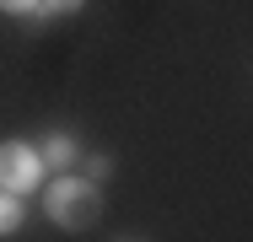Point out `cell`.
<instances>
[{
    "label": "cell",
    "instance_id": "1",
    "mask_svg": "<svg viewBox=\"0 0 253 242\" xmlns=\"http://www.w3.org/2000/svg\"><path fill=\"white\" fill-rule=\"evenodd\" d=\"M102 183L92 178H76V172H54L49 189H43V210L59 232H92L102 215Z\"/></svg>",
    "mask_w": 253,
    "mask_h": 242
},
{
    "label": "cell",
    "instance_id": "2",
    "mask_svg": "<svg viewBox=\"0 0 253 242\" xmlns=\"http://www.w3.org/2000/svg\"><path fill=\"white\" fill-rule=\"evenodd\" d=\"M0 189L22 194V199L43 189V156L33 140H0Z\"/></svg>",
    "mask_w": 253,
    "mask_h": 242
},
{
    "label": "cell",
    "instance_id": "3",
    "mask_svg": "<svg viewBox=\"0 0 253 242\" xmlns=\"http://www.w3.org/2000/svg\"><path fill=\"white\" fill-rule=\"evenodd\" d=\"M33 145H38V156H43V172H70V167L81 161V145H76L70 129H49L43 140H33Z\"/></svg>",
    "mask_w": 253,
    "mask_h": 242
},
{
    "label": "cell",
    "instance_id": "4",
    "mask_svg": "<svg viewBox=\"0 0 253 242\" xmlns=\"http://www.w3.org/2000/svg\"><path fill=\"white\" fill-rule=\"evenodd\" d=\"M22 221H27V204H22V194L0 189V237H16V232H22Z\"/></svg>",
    "mask_w": 253,
    "mask_h": 242
},
{
    "label": "cell",
    "instance_id": "5",
    "mask_svg": "<svg viewBox=\"0 0 253 242\" xmlns=\"http://www.w3.org/2000/svg\"><path fill=\"white\" fill-rule=\"evenodd\" d=\"M81 5H86V0H38L33 16H38V22H65V16H76Z\"/></svg>",
    "mask_w": 253,
    "mask_h": 242
},
{
    "label": "cell",
    "instance_id": "6",
    "mask_svg": "<svg viewBox=\"0 0 253 242\" xmlns=\"http://www.w3.org/2000/svg\"><path fill=\"white\" fill-rule=\"evenodd\" d=\"M81 167H86V178H92V183H108L113 156H108V151H86V156H81Z\"/></svg>",
    "mask_w": 253,
    "mask_h": 242
},
{
    "label": "cell",
    "instance_id": "7",
    "mask_svg": "<svg viewBox=\"0 0 253 242\" xmlns=\"http://www.w3.org/2000/svg\"><path fill=\"white\" fill-rule=\"evenodd\" d=\"M38 0H0V16H33Z\"/></svg>",
    "mask_w": 253,
    "mask_h": 242
}]
</instances>
